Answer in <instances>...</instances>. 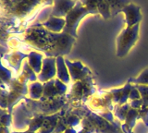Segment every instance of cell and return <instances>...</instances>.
<instances>
[{"instance_id": "1", "label": "cell", "mask_w": 148, "mask_h": 133, "mask_svg": "<svg viewBox=\"0 0 148 133\" xmlns=\"http://www.w3.org/2000/svg\"><path fill=\"white\" fill-rule=\"evenodd\" d=\"M97 1H77L75 7L65 18L66 25L63 33L77 38V28L80 21L88 14H98Z\"/></svg>"}, {"instance_id": "2", "label": "cell", "mask_w": 148, "mask_h": 133, "mask_svg": "<svg viewBox=\"0 0 148 133\" xmlns=\"http://www.w3.org/2000/svg\"><path fill=\"white\" fill-rule=\"evenodd\" d=\"M140 24L132 27H127L121 31L117 38V57L122 58L127 56L134 44H136L139 36Z\"/></svg>"}, {"instance_id": "3", "label": "cell", "mask_w": 148, "mask_h": 133, "mask_svg": "<svg viewBox=\"0 0 148 133\" xmlns=\"http://www.w3.org/2000/svg\"><path fill=\"white\" fill-rule=\"evenodd\" d=\"M50 38L52 43V51L48 57H58L68 55L75 43L76 38L65 33H55L50 31Z\"/></svg>"}, {"instance_id": "4", "label": "cell", "mask_w": 148, "mask_h": 133, "mask_svg": "<svg viewBox=\"0 0 148 133\" xmlns=\"http://www.w3.org/2000/svg\"><path fill=\"white\" fill-rule=\"evenodd\" d=\"M67 93V85L58 78L44 83V98H55L62 96Z\"/></svg>"}, {"instance_id": "5", "label": "cell", "mask_w": 148, "mask_h": 133, "mask_svg": "<svg viewBox=\"0 0 148 133\" xmlns=\"http://www.w3.org/2000/svg\"><path fill=\"white\" fill-rule=\"evenodd\" d=\"M65 63L68 67V70L71 75V80L74 81H80L86 79L90 76L91 71L82 62L75 61L71 62L68 59H65Z\"/></svg>"}, {"instance_id": "6", "label": "cell", "mask_w": 148, "mask_h": 133, "mask_svg": "<svg viewBox=\"0 0 148 133\" xmlns=\"http://www.w3.org/2000/svg\"><path fill=\"white\" fill-rule=\"evenodd\" d=\"M57 75V58L46 57L44 59L42 71L38 75V80L41 83H45Z\"/></svg>"}, {"instance_id": "7", "label": "cell", "mask_w": 148, "mask_h": 133, "mask_svg": "<svg viewBox=\"0 0 148 133\" xmlns=\"http://www.w3.org/2000/svg\"><path fill=\"white\" fill-rule=\"evenodd\" d=\"M121 12H123L126 16L127 27H132L137 24H140L142 20V14L141 8L139 6L130 2V4L123 8Z\"/></svg>"}, {"instance_id": "8", "label": "cell", "mask_w": 148, "mask_h": 133, "mask_svg": "<svg viewBox=\"0 0 148 133\" xmlns=\"http://www.w3.org/2000/svg\"><path fill=\"white\" fill-rule=\"evenodd\" d=\"M76 1H54L53 10L51 11L50 17L66 18L72 8L75 7Z\"/></svg>"}, {"instance_id": "9", "label": "cell", "mask_w": 148, "mask_h": 133, "mask_svg": "<svg viewBox=\"0 0 148 133\" xmlns=\"http://www.w3.org/2000/svg\"><path fill=\"white\" fill-rule=\"evenodd\" d=\"M89 80L90 79L88 77L84 80L76 81L74 83L72 87V93L73 95H75V97H88L89 95H92L95 93V90L92 87Z\"/></svg>"}, {"instance_id": "10", "label": "cell", "mask_w": 148, "mask_h": 133, "mask_svg": "<svg viewBox=\"0 0 148 133\" xmlns=\"http://www.w3.org/2000/svg\"><path fill=\"white\" fill-rule=\"evenodd\" d=\"M132 88V85L131 84V82L128 81L127 84L123 86L122 88L119 89H113L108 91V93L112 95L113 103L117 104L119 105H122L127 104V100L129 99L130 93Z\"/></svg>"}, {"instance_id": "11", "label": "cell", "mask_w": 148, "mask_h": 133, "mask_svg": "<svg viewBox=\"0 0 148 133\" xmlns=\"http://www.w3.org/2000/svg\"><path fill=\"white\" fill-rule=\"evenodd\" d=\"M65 25H66V20L64 18L56 17H50L47 20L42 23V26L46 28V30L55 33H62L65 28Z\"/></svg>"}, {"instance_id": "12", "label": "cell", "mask_w": 148, "mask_h": 133, "mask_svg": "<svg viewBox=\"0 0 148 133\" xmlns=\"http://www.w3.org/2000/svg\"><path fill=\"white\" fill-rule=\"evenodd\" d=\"M12 4L11 11L13 14H17L18 16L26 15L31 11L34 6L38 5L39 2L36 1H20V2H10Z\"/></svg>"}, {"instance_id": "13", "label": "cell", "mask_w": 148, "mask_h": 133, "mask_svg": "<svg viewBox=\"0 0 148 133\" xmlns=\"http://www.w3.org/2000/svg\"><path fill=\"white\" fill-rule=\"evenodd\" d=\"M57 77L60 81H62L66 85L69 83V81L71 80L63 57H57Z\"/></svg>"}, {"instance_id": "14", "label": "cell", "mask_w": 148, "mask_h": 133, "mask_svg": "<svg viewBox=\"0 0 148 133\" xmlns=\"http://www.w3.org/2000/svg\"><path fill=\"white\" fill-rule=\"evenodd\" d=\"M43 55L38 52H30L28 55V63H29L30 67L32 68L35 73L40 74L42 71V68H43Z\"/></svg>"}, {"instance_id": "15", "label": "cell", "mask_w": 148, "mask_h": 133, "mask_svg": "<svg viewBox=\"0 0 148 133\" xmlns=\"http://www.w3.org/2000/svg\"><path fill=\"white\" fill-rule=\"evenodd\" d=\"M29 93L30 97L34 100L41 99L44 95V83H41L40 81L31 82L29 85Z\"/></svg>"}, {"instance_id": "16", "label": "cell", "mask_w": 148, "mask_h": 133, "mask_svg": "<svg viewBox=\"0 0 148 133\" xmlns=\"http://www.w3.org/2000/svg\"><path fill=\"white\" fill-rule=\"evenodd\" d=\"M28 57V55L23 54L21 52H15L11 54L10 56H8V62L9 65L12 68H14L18 71L21 67V62L23 61V59Z\"/></svg>"}, {"instance_id": "17", "label": "cell", "mask_w": 148, "mask_h": 133, "mask_svg": "<svg viewBox=\"0 0 148 133\" xmlns=\"http://www.w3.org/2000/svg\"><path fill=\"white\" fill-rule=\"evenodd\" d=\"M21 78L25 80H30L31 82H35L38 80V76H36V73L32 70V68L30 67L28 61H25L22 65V71H21Z\"/></svg>"}, {"instance_id": "18", "label": "cell", "mask_w": 148, "mask_h": 133, "mask_svg": "<svg viewBox=\"0 0 148 133\" xmlns=\"http://www.w3.org/2000/svg\"><path fill=\"white\" fill-rule=\"evenodd\" d=\"M97 10L104 19H109L112 17L108 1H97Z\"/></svg>"}, {"instance_id": "19", "label": "cell", "mask_w": 148, "mask_h": 133, "mask_svg": "<svg viewBox=\"0 0 148 133\" xmlns=\"http://www.w3.org/2000/svg\"><path fill=\"white\" fill-rule=\"evenodd\" d=\"M111 10V16L114 17L118 14V13L121 12L123 8L126 7L130 2L128 1H108Z\"/></svg>"}, {"instance_id": "20", "label": "cell", "mask_w": 148, "mask_h": 133, "mask_svg": "<svg viewBox=\"0 0 148 133\" xmlns=\"http://www.w3.org/2000/svg\"><path fill=\"white\" fill-rule=\"evenodd\" d=\"M131 104H122V105H119L118 108L116 109L115 111V117H118L120 121H125V119H126V117H127V114L129 112V110L131 109Z\"/></svg>"}, {"instance_id": "21", "label": "cell", "mask_w": 148, "mask_h": 133, "mask_svg": "<svg viewBox=\"0 0 148 133\" xmlns=\"http://www.w3.org/2000/svg\"><path fill=\"white\" fill-rule=\"evenodd\" d=\"M129 81L132 82V83L135 84V85H146V86H148V68L143 70L141 72V74L139 75L137 78L129 80Z\"/></svg>"}, {"instance_id": "22", "label": "cell", "mask_w": 148, "mask_h": 133, "mask_svg": "<svg viewBox=\"0 0 148 133\" xmlns=\"http://www.w3.org/2000/svg\"><path fill=\"white\" fill-rule=\"evenodd\" d=\"M138 91H140L141 99L143 100V106L148 107V86L146 85H135Z\"/></svg>"}, {"instance_id": "23", "label": "cell", "mask_w": 148, "mask_h": 133, "mask_svg": "<svg viewBox=\"0 0 148 133\" xmlns=\"http://www.w3.org/2000/svg\"><path fill=\"white\" fill-rule=\"evenodd\" d=\"M65 118V122H66L67 126H69V128H72V127H75L77 125H79L81 122L80 118L79 117H77L76 115H71V116H69L67 117H64Z\"/></svg>"}, {"instance_id": "24", "label": "cell", "mask_w": 148, "mask_h": 133, "mask_svg": "<svg viewBox=\"0 0 148 133\" xmlns=\"http://www.w3.org/2000/svg\"><path fill=\"white\" fill-rule=\"evenodd\" d=\"M1 80L3 82H5V83H7V85L9 83V82L11 81V77H12V74L11 72L9 71L8 68H4L3 66L1 67Z\"/></svg>"}, {"instance_id": "25", "label": "cell", "mask_w": 148, "mask_h": 133, "mask_svg": "<svg viewBox=\"0 0 148 133\" xmlns=\"http://www.w3.org/2000/svg\"><path fill=\"white\" fill-rule=\"evenodd\" d=\"M138 111H139V117H141L143 119V121L145 122V126L148 127V107L143 105Z\"/></svg>"}, {"instance_id": "26", "label": "cell", "mask_w": 148, "mask_h": 133, "mask_svg": "<svg viewBox=\"0 0 148 133\" xmlns=\"http://www.w3.org/2000/svg\"><path fill=\"white\" fill-rule=\"evenodd\" d=\"M1 125L5 126V127H10L11 125V116L10 114H6L5 115L3 113V110H2V114H1Z\"/></svg>"}, {"instance_id": "27", "label": "cell", "mask_w": 148, "mask_h": 133, "mask_svg": "<svg viewBox=\"0 0 148 133\" xmlns=\"http://www.w3.org/2000/svg\"><path fill=\"white\" fill-rule=\"evenodd\" d=\"M129 99H131L132 101L141 99L140 91H138V89L136 88V86H134V85L132 86V90H131V93H130Z\"/></svg>"}, {"instance_id": "28", "label": "cell", "mask_w": 148, "mask_h": 133, "mask_svg": "<svg viewBox=\"0 0 148 133\" xmlns=\"http://www.w3.org/2000/svg\"><path fill=\"white\" fill-rule=\"evenodd\" d=\"M130 104H131V107L132 108L139 110L143 105V100L142 99H139V100L132 101V102L130 103Z\"/></svg>"}, {"instance_id": "29", "label": "cell", "mask_w": 148, "mask_h": 133, "mask_svg": "<svg viewBox=\"0 0 148 133\" xmlns=\"http://www.w3.org/2000/svg\"><path fill=\"white\" fill-rule=\"evenodd\" d=\"M1 133H10V132H9L8 128L1 125Z\"/></svg>"}, {"instance_id": "30", "label": "cell", "mask_w": 148, "mask_h": 133, "mask_svg": "<svg viewBox=\"0 0 148 133\" xmlns=\"http://www.w3.org/2000/svg\"><path fill=\"white\" fill-rule=\"evenodd\" d=\"M64 133H77V131L72 128H68L66 130V131H65Z\"/></svg>"}, {"instance_id": "31", "label": "cell", "mask_w": 148, "mask_h": 133, "mask_svg": "<svg viewBox=\"0 0 148 133\" xmlns=\"http://www.w3.org/2000/svg\"><path fill=\"white\" fill-rule=\"evenodd\" d=\"M12 133H34V132H31L30 130H27V131H24V132H12Z\"/></svg>"}]
</instances>
